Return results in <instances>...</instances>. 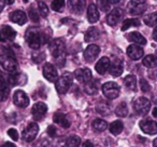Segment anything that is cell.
I'll return each instance as SVG.
<instances>
[{"mask_svg": "<svg viewBox=\"0 0 157 147\" xmlns=\"http://www.w3.org/2000/svg\"><path fill=\"white\" fill-rule=\"evenodd\" d=\"M29 16H30L31 21H33V22H35V23H38L40 21L39 14H38L37 10H35L33 8H31V9L29 10Z\"/></svg>", "mask_w": 157, "mask_h": 147, "instance_id": "ab89813d", "label": "cell"}, {"mask_svg": "<svg viewBox=\"0 0 157 147\" xmlns=\"http://www.w3.org/2000/svg\"><path fill=\"white\" fill-rule=\"evenodd\" d=\"M8 134H9V136L13 141H17L18 140V133H17V131H16L15 129H10L9 131H8Z\"/></svg>", "mask_w": 157, "mask_h": 147, "instance_id": "7bdbcfd3", "label": "cell"}, {"mask_svg": "<svg viewBox=\"0 0 157 147\" xmlns=\"http://www.w3.org/2000/svg\"><path fill=\"white\" fill-rule=\"evenodd\" d=\"M72 78L71 74H63L61 77H59V79L56 81V90L60 94H65L68 92V90L70 89V87L72 86Z\"/></svg>", "mask_w": 157, "mask_h": 147, "instance_id": "7a4b0ae2", "label": "cell"}, {"mask_svg": "<svg viewBox=\"0 0 157 147\" xmlns=\"http://www.w3.org/2000/svg\"><path fill=\"white\" fill-rule=\"evenodd\" d=\"M38 132H39V125L36 122L29 123L26 127V129L23 131V140L25 142H33L37 136Z\"/></svg>", "mask_w": 157, "mask_h": 147, "instance_id": "52a82bcc", "label": "cell"}, {"mask_svg": "<svg viewBox=\"0 0 157 147\" xmlns=\"http://www.w3.org/2000/svg\"><path fill=\"white\" fill-rule=\"evenodd\" d=\"M5 5H6V1H3V0H0V12L3 10V8H5Z\"/></svg>", "mask_w": 157, "mask_h": 147, "instance_id": "c3c4849f", "label": "cell"}, {"mask_svg": "<svg viewBox=\"0 0 157 147\" xmlns=\"http://www.w3.org/2000/svg\"><path fill=\"white\" fill-rule=\"evenodd\" d=\"M140 88L143 92H148L151 90V86L148 84V82L146 81L144 78H141L140 79Z\"/></svg>", "mask_w": 157, "mask_h": 147, "instance_id": "60d3db41", "label": "cell"}, {"mask_svg": "<svg viewBox=\"0 0 157 147\" xmlns=\"http://www.w3.org/2000/svg\"><path fill=\"white\" fill-rule=\"evenodd\" d=\"M92 125H93V129L96 130V131L103 132L105 129H107L108 123L105 122V120H102V119H96V120L93 121Z\"/></svg>", "mask_w": 157, "mask_h": 147, "instance_id": "4dcf8cb0", "label": "cell"}, {"mask_svg": "<svg viewBox=\"0 0 157 147\" xmlns=\"http://www.w3.org/2000/svg\"><path fill=\"white\" fill-rule=\"evenodd\" d=\"M99 53H100V48L96 44H90L84 51V59L87 62H92L98 56Z\"/></svg>", "mask_w": 157, "mask_h": 147, "instance_id": "2e32d148", "label": "cell"}, {"mask_svg": "<svg viewBox=\"0 0 157 147\" xmlns=\"http://www.w3.org/2000/svg\"><path fill=\"white\" fill-rule=\"evenodd\" d=\"M53 120H54L55 123L59 125L63 128H69L70 127V122L68 120L67 116L63 112H55L54 117H53Z\"/></svg>", "mask_w": 157, "mask_h": 147, "instance_id": "cb8c5ba5", "label": "cell"}, {"mask_svg": "<svg viewBox=\"0 0 157 147\" xmlns=\"http://www.w3.org/2000/svg\"><path fill=\"white\" fill-rule=\"evenodd\" d=\"M38 147H46L45 145H38Z\"/></svg>", "mask_w": 157, "mask_h": 147, "instance_id": "f5cc1de1", "label": "cell"}, {"mask_svg": "<svg viewBox=\"0 0 157 147\" xmlns=\"http://www.w3.org/2000/svg\"><path fill=\"white\" fill-rule=\"evenodd\" d=\"M153 38H154V40H156L157 41V26L154 28V31H153Z\"/></svg>", "mask_w": 157, "mask_h": 147, "instance_id": "7dc6e473", "label": "cell"}, {"mask_svg": "<svg viewBox=\"0 0 157 147\" xmlns=\"http://www.w3.org/2000/svg\"><path fill=\"white\" fill-rule=\"evenodd\" d=\"M48 135H50L51 137H54V136H56V133H57L56 128L53 127V125L48 127Z\"/></svg>", "mask_w": 157, "mask_h": 147, "instance_id": "ee69618b", "label": "cell"}, {"mask_svg": "<svg viewBox=\"0 0 157 147\" xmlns=\"http://www.w3.org/2000/svg\"><path fill=\"white\" fill-rule=\"evenodd\" d=\"M143 21H144V23L150 27L157 26V12H153V13L144 16Z\"/></svg>", "mask_w": 157, "mask_h": 147, "instance_id": "1f68e13d", "label": "cell"}, {"mask_svg": "<svg viewBox=\"0 0 157 147\" xmlns=\"http://www.w3.org/2000/svg\"><path fill=\"white\" fill-rule=\"evenodd\" d=\"M140 129L146 134H150V135H154L157 134V122L153 120H142L140 122Z\"/></svg>", "mask_w": 157, "mask_h": 147, "instance_id": "4fadbf2b", "label": "cell"}, {"mask_svg": "<svg viewBox=\"0 0 157 147\" xmlns=\"http://www.w3.org/2000/svg\"><path fill=\"white\" fill-rule=\"evenodd\" d=\"M115 115L118 117H126L128 115V107L126 103H121L117 107L115 108Z\"/></svg>", "mask_w": 157, "mask_h": 147, "instance_id": "836d02e7", "label": "cell"}, {"mask_svg": "<svg viewBox=\"0 0 157 147\" xmlns=\"http://www.w3.org/2000/svg\"><path fill=\"white\" fill-rule=\"evenodd\" d=\"M123 16V11L118 8H115L113 9L111 12L109 13V15L107 16V22L110 26H115V25L118 24V22L121 21Z\"/></svg>", "mask_w": 157, "mask_h": 147, "instance_id": "9a60e30c", "label": "cell"}, {"mask_svg": "<svg viewBox=\"0 0 157 147\" xmlns=\"http://www.w3.org/2000/svg\"><path fill=\"white\" fill-rule=\"evenodd\" d=\"M123 70H124V65H123V62L118 59H115L110 65V74L114 77H118L123 74Z\"/></svg>", "mask_w": 157, "mask_h": 147, "instance_id": "d6986e66", "label": "cell"}, {"mask_svg": "<svg viewBox=\"0 0 157 147\" xmlns=\"http://www.w3.org/2000/svg\"><path fill=\"white\" fill-rule=\"evenodd\" d=\"M74 77L78 81L86 84L92 80V70L90 68H78L74 71Z\"/></svg>", "mask_w": 157, "mask_h": 147, "instance_id": "8fae6325", "label": "cell"}, {"mask_svg": "<svg viewBox=\"0 0 157 147\" xmlns=\"http://www.w3.org/2000/svg\"><path fill=\"white\" fill-rule=\"evenodd\" d=\"M87 18L90 21V23H92V24L96 23L99 20V11L94 3L90 5L87 8Z\"/></svg>", "mask_w": 157, "mask_h": 147, "instance_id": "7402d4cb", "label": "cell"}, {"mask_svg": "<svg viewBox=\"0 0 157 147\" xmlns=\"http://www.w3.org/2000/svg\"><path fill=\"white\" fill-rule=\"evenodd\" d=\"M142 64L147 68H155L157 67V56L156 55H146L143 59H142Z\"/></svg>", "mask_w": 157, "mask_h": 147, "instance_id": "4316f807", "label": "cell"}, {"mask_svg": "<svg viewBox=\"0 0 157 147\" xmlns=\"http://www.w3.org/2000/svg\"><path fill=\"white\" fill-rule=\"evenodd\" d=\"M13 102L16 106L21 108H25L29 105V97L27 96V94L22 90L15 91L13 95Z\"/></svg>", "mask_w": 157, "mask_h": 147, "instance_id": "30bf717a", "label": "cell"}, {"mask_svg": "<svg viewBox=\"0 0 157 147\" xmlns=\"http://www.w3.org/2000/svg\"><path fill=\"white\" fill-rule=\"evenodd\" d=\"M0 65L5 70L10 72H14L17 69V62H16V59L7 54L0 55Z\"/></svg>", "mask_w": 157, "mask_h": 147, "instance_id": "5b68a950", "label": "cell"}, {"mask_svg": "<svg viewBox=\"0 0 157 147\" xmlns=\"http://www.w3.org/2000/svg\"><path fill=\"white\" fill-rule=\"evenodd\" d=\"M128 39L130 40L131 42L137 43V46H139V44L140 46H144V44H146V39L141 35V34L138 33V31H132V33L129 34Z\"/></svg>", "mask_w": 157, "mask_h": 147, "instance_id": "d4e9b609", "label": "cell"}, {"mask_svg": "<svg viewBox=\"0 0 157 147\" xmlns=\"http://www.w3.org/2000/svg\"><path fill=\"white\" fill-rule=\"evenodd\" d=\"M99 86H100V82L98 80H90V82L85 84L84 87V90L87 94L90 95H95L98 93V90H99Z\"/></svg>", "mask_w": 157, "mask_h": 147, "instance_id": "603a6c76", "label": "cell"}, {"mask_svg": "<svg viewBox=\"0 0 157 147\" xmlns=\"http://www.w3.org/2000/svg\"><path fill=\"white\" fill-rule=\"evenodd\" d=\"M80 144H81V138L76 135L70 136V137L67 140V142H66L67 147H78Z\"/></svg>", "mask_w": 157, "mask_h": 147, "instance_id": "d590c367", "label": "cell"}, {"mask_svg": "<svg viewBox=\"0 0 157 147\" xmlns=\"http://www.w3.org/2000/svg\"><path fill=\"white\" fill-rule=\"evenodd\" d=\"M51 7H52V10H54V11L60 12V11H63V8L65 7V1L54 0V1H52V3H51Z\"/></svg>", "mask_w": 157, "mask_h": 147, "instance_id": "74e56055", "label": "cell"}, {"mask_svg": "<svg viewBox=\"0 0 157 147\" xmlns=\"http://www.w3.org/2000/svg\"><path fill=\"white\" fill-rule=\"evenodd\" d=\"M26 81V76L23 74H18V75H12L9 77V82L12 86H16V84H23Z\"/></svg>", "mask_w": 157, "mask_h": 147, "instance_id": "f1b7e54d", "label": "cell"}, {"mask_svg": "<svg viewBox=\"0 0 157 147\" xmlns=\"http://www.w3.org/2000/svg\"><path fill=\"white\" fill-rule=\"evenodd\" d=\"M70 5H71V7L73 8L74 12H76V13H81V12L84 10V8H85L86 2L85 1H80V0H78V1H71Z\"/></svg>", "mask_w": 157, "mask_h": 147, "instance_id": "e575fe53", "label": "cell"}, {"mask_svg": "<svg viewBox=\"0 0 157 147\" xmlns=\"http://www.w3.org/2000/svg\"><path fill=\"white\" fill-rule=\"evenodd\" d=\"M153 116H154L155 118H157V107L154 108V110H153Z\"/></svg>", "mask_w": 157, "mask_h": 147, "instance_id": "681fc988", "label": "cell"}, {"mask_svg": "<svg viewBox=\"0 0 157 147\" xmlns=\"http://www.w3.org/2000/svg\"><path fill=\"white\" fill-rule=\"evenodd\" d=\"M132 26H136V27L140 26V21L138 20V18H128V20H125L124 23H123L122 31H125Z\"/></svg>", "mask_w": 157, "mask_h": 147, "instance_id": "d6a6232c", "label": "cell"}, {"mask_svg": "<svg viewBox=\"0 0 157 147\" xmlns=\"http://www.w3.org/2000/svg\"><path fill=\"white\" fill-rule=\"evenodd\" d=\"M50 51L51 54L55 57V59H59V57L63 56L65 54V43L61 39H54L50 43Z\"/></svg>", "mask_w": 157, "mask_h": 147, "instance_id": "8992f818", "label": "cell"}, {"mask_svg": "<svg viewBox=\"0 0 157 147\" xmlns=\"http://www.w3.org/2000/svg\"><path fill=\"white\" fill-rule=\"evenodd\" d=\"M6 3H8V5H12V3H13V1H6Z\"/></svg>", "mask_w": 157, "mask_h": 147, "instance_id": "816d5d0a", "label": "cell"}, {"mask_svg": "<svg viewBox=\"0 0 157 147\" xmlns=\"http://www.w3.org/2000/svg\"><path fill=\"white\" fill-rule=\"evenodd\" d=\"M82 147H94V145L92 144V142H90V141H85Z\"/></svg>", "mask_w": 157, "mask_h": 147, "instance_id": "f6af8a7d", "label": "cell"}, {"mask_svg": "<svg viewBox=\"0 0 157 147\" xmlns=\"http://www.w3.org/2000/svg\"><path fill=\"white\" fill-rule=\"evenodd\" d=\"M98 37H99L98 28H97V27H90L85 33L84 39H85L86 42H92V41H94V40H96Z\"/></svg>", "mask_w": 157, "mask_h": 147, "instance_id": "484cf974", "label": "cell"}, {"mask_svg": "<svg viewBox=\"0 0 157 147\" xmlns=\"http://www.w3.org/2000/svg\"><path fill=\"white\" fill-rule=\"evenodd\" d=\"M1 147H16V146H15L14 144H12V143H9V142H8V143H5V144H3Z\"/></svg>", "mask_w": 157, "mask_h": 147, "instance_id": "bcb514c9", "label": "cell"}, {"mask_svg": "<svg viewBox=\"0 0 157 147\" xmlns=\"http://www.w3.org/2000/svg\"><path fill=\"white\" fill-rule=\"evenodd\" d=\"M147 3L145 1H130L128 3L129 13L132 15H141L145 12Z\"/></svg>", "mask_w": 157, "mask_h": 147, "instance_id": "ba28073f", "label": "cell"}, {"mask_svg": "<svg viewBox=\"0 0 157 147\" xmlns=\"http://www.w3.org/2000/svg\"><path fill=\"white\" fill-rule=\"evenodd\" d=\"M38 7H39V12L42 18H46L48 14V8L43 1H38Z\"/></svg>", "mask_w": 157, "mask_h": 147, "instance_id": "f35d334b", "label": "cell"}, {"mask_svg": "<svg viewBox=\"0 0 157 147\" xmlns=\"http://www.w3.org/2000/svg\"><path fill=\"white\" fill-rule=\"evenodd\" d=\"M16 37V31L8 25L0 27V41H13Z\"/></svg>", "mask_w": 157, "mask_h": 147, "instance_id": "9c48e42d", "label": "cell"}, {"mask_svg": "<svg viewBox=\"0 0 157 147\" xmlns=\"http://www.w3.org/2000/svg\"><path fill=\"white\" fill-rule=\"evenodd\" d=\"M110 65H111L110 59H109V57H107V56H103V57H101L98 62H97L95 68H96V71L98 72V74L103 75V74H105V72H107L108 69H110Z\"/></svg>", "mask_w": 157, "mask_h": 147, "instance_id": "ac0fdd59", "label": "cell"}, {"mask_svg": "<svg viewBox=\"0 0 157 147\" xmlns=\"http://www.w3.org/2000/svg\"><path fill=\"white\" fill-rule=\"evenodd\" d=\"M9 96V88L5 77L0 74V102L6 101Z\"/></svg>", "mask_w": 157, "mask_h": 147, "instance_id": "44dd1931", "label": "cell"}, {"mask_svg": "<svg viewBox=\"0 0 157 147\" xmlns=\"http://www.w3.org/2000/svg\"><path fill=\"white\" fill-rule=\"evenodd\" d=\"M124 84L129 90H136L137 88V78L133 75H128L124 78Z\"/></svg>", "mask_w": 157, "mask_h": 147, "instance_id": "83f0119b", "label": "cell"}, {"mask_svg": "<svg viewBox=\"0 0 157 147\" xmlns=\"http://www.w3.org/2000/svg\"><path fill=\"white\" fill-rule=\"evenodd\" d=\"M43 76L45 77L46 80L51 82H55L58 80V74H57V70L52 64L46 63L43 67Z\"/></svg>", "mask_w": 157, "mask_h": 147, "instance_id": "7c38bea8", "label": "cell"}, {"mask_svg": "<svg viewBox=\"0 0 157 147\" xmlns=\"http://www.w3.org/2000/svg\"><path fill=\"white\" fill-rule=\"evenodd\" d=\"M10 20L18 25H24L27 22V15L25 12L21 11V10H16L10 14Z\"/></svg>", "mask_w": 157, "mask_h": 147, "instance_id": "ffe728a7", "label": "cell"}, {"mask_svg": "<svg viewBox=\"0 0 157 147\" xmlns=\"http://www.w3.org/2000/svg\"><path fill=\"white\" fill-rule=\"evenodd\" d=\"M123 129H124V125H123V122L120 120L114 121V122H112L111 125H110V132H111L112 134H114V135L120 134L121 132L123 131Z\"/></svg>", "mask_w": 157, "mask_h": 147, "instance_id": "f546056e", "label": "cell"}, {"mask_svg": "<svg viewBox=\"0 0 157 147\" xmlns=\"http://www.w3.org/2000/svg\"><path fill=\"white\" fill-rule=\"evenodd\" d=\"M121 89L116 82L110 81L107 82L102 86V93L105 94V97H108L109 100H114L120 95Z\"/></svg>", "mask_w": 157, "mask_h": 147, "instance_id": "3957f363", "label": "cell"}, {"mask_svg": "<svg viewBox=\"0 0 157 147\" xmlns=\"http://www.w3.org/2000/svg\"><path fill=\"white\" fill-rule=\"evenodd\" d=\"M25 39L31 49H39L45 42H48V34H45L39 27H29L25 34Z\"/></svg>", "mask_w": 157, "mask_h": 147, "instance_id": "6da1fadb", "label": "cell"}, {"mask_svg": "<svg viewBox=\"0 0 157 147\" xmlns=\"http://www.w3.org/2000/svg\"><path fill=\"white\" fill-rule=\"evenodd\" d=\"M144 54L143 49L140 46H137V44H131L127 48V55L130 57L133 61H138L140 59Z\"/></svg>", "mask_w": 157, "mask_h": 147, "instance_id": "5bb4252c", "label": "cell"}, {"mask_svg": "<svg viewBox=\"0 0 157 147\" xmlns=\"http://www.w3.org/2000/svg\"><path fill=\"white\" fill-rule=\"evenodd\" d=\"M46 112H48V106L44 103H36L35 105H33V109H31L33 118L37 119V120L41 119L42 117L46 114Z\"/></svg>", "mask_w": 157, "mask_h": 147, "instance_id": "e0dca14e", "label": "cell"}, {"mask_svg": "<svg viewBox=\"0 0 157 147\" xmlns=\"http://www.w3.org/2000/svg\"><path fill=\"white\" fill-rule=\"evenodd\" d=\"M97 112L101 115H109L110 106L105 102H100V104H98L97 106Z\"/></svg>", "mask_w": 157, "mask_h": 147, "instance_id": "8d00e7d4", "label": "cell"}, {"mask_svg": "<svg viewBox=\"0 0 157 147\" xmlns=\"http://www.w3.org/2000/svg\"><path fill=\"white\" fill-rule=\"evenodd\" d=\"M133 108H135L136 112L141 116H145L147 112H150L151 108V102L148 101L146 97H138L135 102H133Z\"/></svg>", "mask_w": 157, "mask_h": 147, "instance_id": "277c9868", "label": "cell"}, {"mask_svg": "<svg viewBox=\"0 0 157 147\" xmlns=\"http://www.w3.org/2000/svg\"><path fill=\"white\" fill-rule=\"evenodd\" d=\"M153 146H154V147H157V138H155L154 142H153Z\"/></svg>", "mask_w": 157, "mask_h": 147, "instance_id": "f907efd6", "label": "cell"}, {"mask_svg": "<svg viewBox=\"0 0 157 147\" xmlns=\"http://www.w3.org/2000/svg\"><path fill=\"white\" fill-rule=\"evenodd\" d=\"M98 5L101 7L100 9L102 11H108L111 8V5H113V3H112V1H98Z\"/></svg>", "mask_w": 157, "mask_h": 147, "instance_id": "b9f144b4", "label": "cell"}]
</instances>
